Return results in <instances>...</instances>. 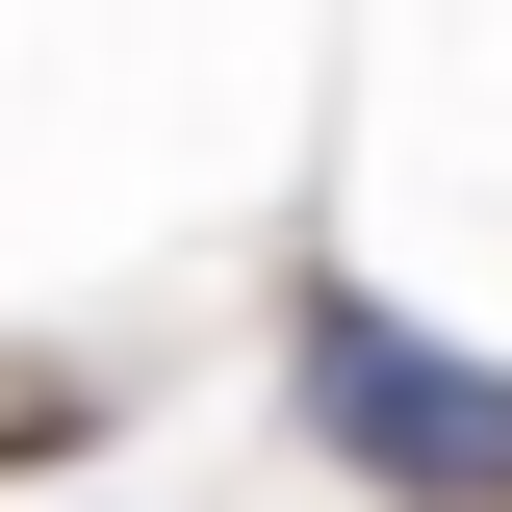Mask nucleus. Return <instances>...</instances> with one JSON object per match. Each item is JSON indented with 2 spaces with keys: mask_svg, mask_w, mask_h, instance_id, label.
Returning a JSON list of instances; mask_svg holds the SVG:
<instances>
[{
  "mask_svg": "<svg viewBox=\"0 0 512 512\" xmlns=\"http://www.w3.org/2000/svg\"><path fill=\"white\" fill-rule=\"evenodd\" d=\"M282 410L359 512H512V359L384 308L359 256H282Z\"/></svg>",
  "mask_w": 512,
  "mask_h": 512,
  "instance_id": "obj_1",
  "label": "nucleus"
}]
</instances>
